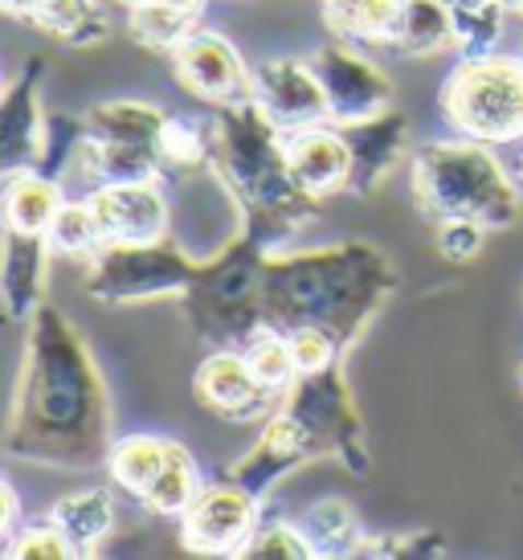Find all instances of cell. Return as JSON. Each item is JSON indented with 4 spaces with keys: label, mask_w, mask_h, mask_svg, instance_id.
Returning a JSON list of instances; mask_svg holds the SVG:
<instances>
[{
    "label": "cell",
    "mask_w": 523,
    "mask_h": 560,
    "mask_svg": "<svg viewBox=\"0 0 523 560\" xmlns=\"http://www.w3.org/2000/svg\"><path fill=\"white\" fill-rule=\"evenodd\" d=\"M111 397L78 324L42 303L25 324L4 454L30 467L86 475L111 458Z\"/></svg>",
    "instance_id": "6da1fadb"
},
{
    "label": "cell",
    "mask_w": 523,
    "mask_h": 560,
    "mask_svg": "<svg viewBox=\"0 0 523 560\" xmlns=\"http://www.w3.org/2000/svg\"><path fill=\"white\" fill-rule=\"evenodd\" d=\"M397 287V262L372 242L278 249L266 266V324L324 327L348 352Z\"/></svg>",
    "instance_id": "7a4b0ae2"
},
{
    "label": "cell",
    "mask_w": 523,
    "mask_h": 560,
    "mask_svg": "<svg viewBox=\"0 0 523 560\" xmlns=\"http://www.w3.org/2000/svg\"><path fill=\"white\" fill-rule=\"evenodd\" d=\"M205 168L225 185V192L242 209V225L258 234L270 254L287 249V242L303 234L319 213V201L294 185L287 136L270 124V115L254 98L217 107L209 119Z\"/></svg>",
    "instance_id": "3957f363"
},
{
    "label": "cell",
    "mask_w": 523,
    "mask_h": 560,
    "mask_svg": "<svg viewBox=\"0 0 523 560\" xmlns=\"http://www.w3.org/2000/svg\"><path fill=\"white\" fill-rule=\"evenodd\" d=\"M409 188L430 225L466 218L487 230H511L523 213V185L503 168L491 143L466 136L426 143L409 164Z\"/></svg>",
    "instance_id": "277c9868"
},
{
    "label": "cell",
    "mask_w": 523,
    "mask_h": 560,
    "mask_svg": "<svg viewBox=\"0 0 523 560\" xmlns=\"http://www.w3.org/2000/svg\"><path fill=\"white\" fill-rule=\"evenodd\" d=\"M266 266L270 246L246 225L221 249L197 258V275L181 295L188 324L213 348H242L266 324Z\"/></svg>",
    "instance_id": "5b68a950"
},
{
    "label": "cell",
    "mask_w": 523,
    "mask_h": 560,
    "mask_svg": "<svg viewBox=\"0 0 523 560\" xmlns=\"http://www.w3.org/2000/svg\"><path fill=\"white\" fill-rule=\"evenodd\" d=\"M86 143L78 152V172L91 185H131L164 180V110L143 98H107L86 115Z\"/></svg>",
    "instance_id": "8992f818"
},
{
    "label": "cell",
    "mask_w": 523,
    "mask_h": 560,
    "mask_svg": "<svg viewBox=\"0 0 523 560\" xmlns=\"http://www.w3.org/2000/svg\"><path fill=\"white\" fill-rule=\"evenodd\" d=\"M442 115L454 136L491 143L523 140V58L487 54V58H458L442 86Z\"/></svg>",
    "instance_id": "52a82bcc"
},
{
    "label": "cell",
    "mask_w": 523,
    "mask_h": 560,
    "mask_svg": "<svg viewBox=\"0 0 523 560\" xmlns=\"http://www.w3.org/2000/svg\"><path fill=\"white\" fill-rule=\"evenodd\" d=\"M197 275V258L181 242H107L82 275V291L107 307L181 299Z\"/></svg>",
    "instance_id": "ba28073f"
},
{
    "label": "cell",
    "mask_w": 523,
    "mask_h": 560,
    "mask_svg": "<svg viewBox=\"0 0 523 560\" xmlns=\"http://www.w3.org/2000/svg\"><path fill=\"white\" fill-rule=\"evenodd\" d=\"M278 409L303 425V434L315 442L319 458L339 463L352 479H369L372 475L364 418H360V405H356L339 364L319 369V373H299L291 389L282 393Z\"/></svg>",
    "instance_id": "9c48e42d"
},
{
    "label": "cell",
    "mask_w": 523,
    "mask_h": 560,
    "mask_svg": "<svg viewBox=\"0 0 523 560\" xmlns=\"http://www.w3.org/2000/svg\"><path fill=\"white\" fill-rule=\"evenodd\" d=\"M311 66L324 79L327 107H332V124L336 127H356L393 107V82H388V74L372 58L356 54L352 42H344V37L324 42V46L315 49Z\"/></svg>",
    "instance_id": "30bf717a"
},
{
    "label": "cell",
    "mask_w": 523,
    "mask_h": 560,
    "mask_svg": "<svg viewBox=\"0 0 523 560\" xmlns=\"http://www.w3.org/2000/svg\"><path fill=\"white\" fill-rule=\"evenodd\" d=\"M258 520V499L233 479H221L200 487L193 508L181 515V532L200 557H246Z\"/></svg>",
    "instance_id": "8fae6325"
},
{
    "label": "cell",
    "mask_w": 523,
    "mask_h": 560,
    "mask_svg": "<svg viewBox=\"0 0 523 560\" xmlns=\"http://www.w3.org/2000/svg\"><path fill=\"white\" fill-rule=\"evenodd\" d=\"M168 58L181 86L205 103H213V107L254 98V66H246V58L237 54V46L225 33L193 30Z\"/></svg>",
    "instance_id": "7c38bea8"
},
{
    "label": "cell",
    "mask_w": 523,
    "mask_h": 560,
    "mask_svg": "<svg viewBox=\"0 0 523 560\" xmlns=\"http://www.w3.org/2000/svg\"><path fill=\"white\" fill-rule=\"evenodd\" d=\"M254 103L270 115L282 136L332 124L324 79L303 58H266L254 66Z\"/></svg>",
    "instance_id": "4fadbf2b"
},
{
    "label": "cell",
    "mask_w": 523,
    "mask_h": 560,
    "mask_svg": "<svg viewBox=\"0 0 523 560\" xmlns=\"http://www.w3.org/2000/svg\"><path fill=\"white\" fill-rule=\"evenodd\" d=\"M315 458H319V451H315V442L303 434V425H299L291 413L275 409V413L266 418V425H262L258 442L225 470V479H233L237 487H246L254 499H266L287 475H294V470L315 463Z\"/></svg>",
    "instance_id": "5bb4252c"
},
{
    "label": "cell",
    "mask_w": 523,
    "mask_h": 560,
    "mask_svg": "<svg viewBox=\"0 0 523 560\" xmlns=\"http://www.w3.org/2000/svg\"><path fill=\"white\" fill-rule=\"evenodd\" d=\"M193 389L209 413L225 421H262L270 413V405L282 401L270 389H262V381L254 376L242 348H213L197 364Z\"/></svg>",
    "instance_id": "9a60e30c"
},
{
    "label": "cell",
    "mask_w": 523,
    "mask_h": 560,
    "mask_svg": "<svg viewBox=\"0 0 523 560\" xmlns=\"http://www.w3.org/2000/svg\"><path fill=\"white\" fill-rule=\"evenodd\" d=\"M86 201L107 242H160L172 234V205L160 180L94 185Z\"/></svg>",
    "instance_id": "2e32d148"
},
{
    "label": "cell",
    "mask_w": 523,
    "mask_h": 560,
    "mask_svg": "<svg viewBox=\"0 0 523 560\" xmlns=\"http://www.w3.org/2000/svg\"><path fill=\"white\" fill-rule=\"evenodd\" d=\"M49 74L46 58H30L21 74L9 82L4 103H0V168L16 172L30 168L42 127H46V107H42V82Z\"/></svg>",
    "instance_id": "e0dca14e"
},
{
    "label": "cell",
    "mask_w": 523,
    "mask_h": 560,
    "mask_svg": "<svg viewBox=\"0 0 523 560\" xmlns=\"http://www.w3.org/2000/svg\"><path fill=\"white\" fill-rule=\"evenodd\" d=\"M287 160H291L294 185L303 188L307 197H315V201L348 192V180H352V148H348L344 127L324 124L287 136Z\"/></svg>",
    "instance_id": "ac0fdd59"
},
{
    "label": "cell",
    "mask_w": 523,
    "mask_h": 560,
    "mask_svg": "<svg viewBox=\"0 0 523 560\" xmlns=\"http://www.w3.org/2000/svg\"><path fill=\"white\" fill-rule=\"evenodd\" d=\"M344 136H348V148H352L348 192L369 197V192L385 185L393 168L400 164V156H405V148H409V119L388 107L385 115H372L364 124L344 127Z\"/></svg>",
    "instance_id": "d6986e66"
},
{
    "label": "cell",
    "mask_w": 523,
    "mask_h": 560,
    "mask_svg": "<svg viewBox=\"0 0 523 560\" xmlns=\"http://www.w3.org/2000/svg\"><path fill=\"white\" fill-rule=\"evenodd\" d=\"M46 234H21L4 230V262H0V299L9 324H30L37 307L46 303V270H49Z\"/></svg>",
    "instance_id": "ffe728a7"
},
{
    "label": "cell",
    "mask_w": 523,
    "mask_h": 560,
    "mask_svg": "<svg viewBox=\"0 0 523 560\" xmlns=\"http://www.w3.org/2000/svg\"><path fill=\"white\" fill-rule=\"evenodd\" d=\"M49 524H58L62 536L74 545V557H94L103 540L115 532V495L107 487H78L54 499Z\"/></svg>",
    "instance_id": "44dd1931"
},
{
    "label": "cell",
    "mask_w": 523,
    "mask_h": 560,
    "mask_svg": "<svg viewBox=\"0 0 523 560\" xmlns=\"http://www.w3.org/2000/svg\"><path fill=\"white\" fill-rule=\"evenodd\" d=\"M25 21L70 49H94L111 37V16L98 0H33Z\"/></svg>",
    "instance_id": "7402d4cb"
},
{
    "label": "cell",
    "mask_w": 523,
    "mask_h": 560,
    "mask_svg": "<svg viewBox=\"0 0 523 560\" xmlns=\"http://www.w3.org/2000/svg\"><path fill=\"white\" fill-rule=\"evenodd\" d=\"M299 524L307 532L315 560L364 557L369 532H364V524H360V515H356L348 499H319V503H311Z\"/></svg>",
    "instance_id": "603a6c76"
},
{
    "label": "cell",
    "mask_w": 523,
    "mask_h": 560,
    "mask_svg": "<svg viewBox=\"0 0 523 560\" xmlns=\"http://www.w3.org/2000/svg\"><path fill=\"white\" fill-rule=\"evenodd\" d=\"M62 185L42 176L37 168L4 172V230L46 234L49 221L62 209Z\"/></svg>",
    "instance_id": "cb8c5ba5"
},
{
    "label": "cell",
    "mask_w": 523,
    "mask_h": 560,
    "mask_svg": "<svg viewBox=\"0 0 523 560\" xmlns=\"http://www.w3.org/2000/svg\"><path fill=\"white\" fill-rule=\"evenodd\" d=\"M405 0H324V25L352 46H393Z\"/></svg>",
    "instance_id": "d4e9b609"
},
{
    "label": "cell",
    "mask_w": 523,
    "mask_h": 560,
    "mask_svg": "<svg viewBox=\"0 0 523 560\" xmlns=\"http://www.w3.org/2000/svg\"><path fill=\"white\" fill-rule=\"evenodd\" d=\"M458 42L454 33V4L450 0H405L400 25L393 33V49L405 58H438Z\"/></svg>",
    "instance_id": "484cf974"
},
{
    "label": "cell",
    "mask_w": 523,
    "mask_h": 560,
    "mask_svg": "<svg viewBox=\"0 0 523 560\" xmlns=\"http://www.w3.org/2000/svg\"><path fill=\"white\" fill-rule=\"evenodd\" d=\"M200 487L205 482H200V467L193 451L181 446V442H168V458H164V467H160L152 487L143 491L139 508H148L160 520H181L193 508V499L200 495Z\"/></svg>",
    "instance_id": "4316f807"
},
{
    "label": "cell",
    "mask_w": 523,
    "mask_h": 560,
    "mask_svg": "<svg viewBox=\"0 0 523 560\" xmlns=\"http://www.w3.org/2000/svg\"><path fill=\"white\" fill-rule=\"evenodd\" d=\"M164 458H168V438L131 434V438H119L111 446L107 470L111 479H115V487H124L131 499H143V491L152 487L160 467H164Z\"/></svg>",
    "instance_id": "83f0119b"
},
{
    "label": "cell",
    "mask_w": 523,
    "mask_h": 560,
    "mask_svg": "<svg viewBox=\"0 0 523 560\" xmlns=\"http://www.w3.org/2000/svg\"><path fill=\"white\" fill-rule=\"evenodd\" d=\"M454 4V54L458 58H487L503 42L511 9L503 0H450Z\"/></svg>",
    "instance_id": "f1b7e54d"
},
{
    "label": "cell",
    "mask_w": 523,
    "mask_h": 560,
    "mask_svg": "<svg viewBox=\"0 0 523 560\" xmlns=\"http://www.w3.org/2000/svg\"><path fill=\"white\" fill-rule=\"evenodd\" d=\"M193 30H197V13H188L181 4H168V0H148V4H139V9L127 13V33L143 49L172 54Z\"/></svg>",
    "instance_id": "f546056e"
},
{
    "label": "cell",
    "mask_w": 523,
    "mask_h": 560,
    "mask_svg": "<svg viewBox=\"0 0 523 560\" xmlns=\"http://www.w3.org/2000/svg\"><path fill=\"white\" fill-rule=\"evenodd\" d=\"M242 352H246L249 369L254 376L262 381V389H270L275 397L294 385V376H299V364H294V352H291V336L275 324H262L246 343H242Z\"/></svg>",
    "instance_id": "4dcf8cb0"
},
{
    "label": "cell",
    "mask_w": 523,
    "mask_h": 560,
    "mask_svg": "<svg viewBox=\"0 0 523 560\" xmlns=\"http://www.w3.org/2000/svg\"><path fill=\"white\" fill-rule=\"evenodd\" d=\"M46 242L58 258H78V262H91L94 254L107 246L103 225L94 218L91 201H62L58 218L49 221Z\"/></svg>",
    "instance_id": "1f68e13d"
},
{
    "label": "cell",
    "mask_w": 523,
    "mask_h": 560,
    "mask_svg": "<svg viewBox=\"0 0 523 560\" xmlns=\"http://www.w3.org/2000/svg\"><path fill=\"white\" fill-rule=\"evenodd\" d=\"M86 143V119H70V115H46V127H42V140H37V152H33V164L42 176L49 180H62V172L70 164H78V152Z\"/></svg>",
    "instance_id": "d6a6232c"
},
{
    "label": "cell",
    "mask_w": 523,
    "mask_h": 560,
    "mask_svg": "<svg viewBox=\"0 0 523 560\" xmlns=\"http://www.w3.org/2000/svg\"><path fill=\"white\" fill-rule=\"evenodd\" d=\"M164 156H168V168H205L209 164V119L168 115L164 119Z\"/></svg>",
    "instance_id": "836d02e7"
},
{
    "label": "cell",
    "mask_w": 523,
    "mask_h": 560,
    "mask_svg": "<svg viewBox=\"0 0 523 560\" xmlns=\"http://www.w3.org/2000/svg\"><path fill=\"white\" fill-rule=\"evenodd\" d=\"M249 560H315L303 524L291 520H258L254 540L246 548Z\"/></svg>",
    "instance_id": "e575fe53"
},
{
    "label": "cell",
    "mask_w": 523,
    "mask_h": 560,
    "mask_svg": "<svg viewBox=\"0 0 523 560\" xmlns=\"http://www.w3.org/2000/svg\"><path fill=\"white\" fill-rule=\"evenodd\" d=\"M446 536L442 532H385V536H369L364 557H397V560H433L446 557Z\"/></svg>",
    "instance_id": "d590c367"
},
{
    "label": "cell",
    "mask_w": 523,
    "mask_h": 560,
    "mask_svg": "<svg viewBox=\"0 0 523 560\" xmlns=\"http://www.w3.org/2000/svg\"><path fill=\"white\" fill-rule=\"evenodd\" d=\"M9 560H74V545L62 536L58 524H30L0 548Z\"/></svg>",
    "instance_id": "8d00e7d4"
},
{
    "label": "cell",
    "mask_w": 523,
    "mask_h": 560,
    "mask_svg": "<svg viewBox=\"0 0 523 560\" xmlns=\"http://www.w3.org/2000/svg\"><path fill=\"white\" fill-rule=\"evenodd\" d=\"M487 225H478V221H466V218H450V221H438L433 225V237H438V254L446 258V262H470L483 254V242H487Z\"/></svg>",
    "instance_id": "74e56055"
},
{
    "label": "cell",
    "mask_w": 523,
    "mask_h": 560,
    "mask_svg": "<svg viewBox=\"0 0 523 560\" xmlns=\"http://www.w3.org/2000/svg\"><path fill=\"white\" fill-rule=\"evenodd\" d=\"M287 336H291V352H294L299 373H319V369H332V364H339V357H344V348L327 336L324 327H291Z\"/></svg>",
    "instance_id": "f35d334b"
},
{
    "label": "cell",
    "mask_w": 523,
    "mask_h": 560,
    "mask_svg": "<svg viewBox=\"0 0 523 560\" xmlns=\"http://www.w3.org/2000/svg\"><path fill=\"white\" fill-rule=\"evenodd\" d=\"M16 520H21V499H16L13 482H4V487H0V540H4V545L21 532L16 528Z\"/></svg>",
    "instance_id": "ab89813d"
},
{
    "label": "cell",
    "mask_w": 523,
    "mask_h": 560,
    "mask_svg": "<svg viewBox=\"0 0 523 560\" xmlns=\"http://www.w3.org/2000/svg\"><path fill=\"white\" fill-rule=\"evenodd\" d=\"M168 4H181L188 13H200V9H205V0H168Z\"/></svg>",
    "instance_id": "60d3db41"
},
{
    "label": "cell",
    "mask_w": 523,
    "mask_h": 560,
    "mask_svg": "<svg viewBox=\"0 0 523 560\" xmlns=\"http://www.w3.org/2000/svg\"><path fill=\"white\" fill-rule=\"evenodd\" d=\"M503 4L511 9V16H520V21H523V0H503Z\"/></svg>",
    "instance_id": "b9f144b4"
},
{
    "label": "cell",
    "mask_w": 523,
    "mask_h": 560,
    "mask_svg": "<svg viewBox=\"0 0 523 560\" xmlns=\"http://www.w3.org/2000/svg\"><path fill=\"white\" fill-rule=\"evenodd\" d=\"M115 4H124L127 13H131V9H139V4H148V0H115Z\"/></svg>",
    "instance_id": "7bdbcfd3"
},
{
    "label": "cell",
    "mask_w": 523,
    "mask_h": 560,
    "mask_svg": "<svg viewBox=\"0 0 523 560\" xmlns=\"http://www.w3.org/2000/svg\"><path fill=\"white\" fill-rule=\"evenodd\" d=\"M520 389H523V364H520Z\"/></svg>",
    "instance_id": "ee69618b"
},
{
    "label": "cell",
    "mask_w": 523,
    "mask_h": 560,
    "mask_svg": "<svg viewBox=\"0 0 523 560\" xmlns=\"http://www.w3.org/2000/svg\"><path fill=\"white\" fill-rule=\"evenodd\" d=\"M520 185H523V160H520Z\"/></svg>",
    "instance_id": "f6af8a7d"
}]
</instances>
